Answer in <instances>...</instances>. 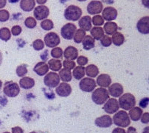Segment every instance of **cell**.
Segmentation results:
<instances>
[{"label": "cell", "instance_id": "1", "mask_svg": "<svg viewBox=\"0 0 149 133\" xmlns=\"http://www.w3.org/2000/svg\"><path fill=\"white\" fill-rule=\"evenodd\" d=\"M112 120L116 126H119L121 128H125V127L130 126V120L128 116V114H127V112L124 110L117 111L114 114L113 118Z\"/></svg>", "mask_w": 149, "mask_h": 133}, {"label": "cell", "instance_id": "2", "mask_svg": "<svg viewBox=\"0 0 149 133\" xmlns=\"http://www.w3.org/2000/svg\"><path fill=\"white\" fill-rule=\"evenodd\" d=\"M119 107L124 111H129L136 105V99L133 94L127 93L122 95L118 100Z\"/></svg>", "mask_w": 149, "mask_h": 133}, {"label": "cell", "instance_id": "3", "mask_svg": "<svg viewBox=\"0 0 149 133\" xmlns=\"http://www.w3.org/2000/svg\"><path fill=\"white\" fill-rule=\"evenodd\" d=\"M109 99V93L106 88H98L93 90L92 99L96 105H103Z\"/></svg>", "mask_w": 149, "mask_h": 133}, {"label": "cell", "instance_id": "4", "mask_svg": "<svg viewBox=\"0 0 149 133\" xmlns=\"http://www.w3.org/2000/svg\"><path fill=\"white\" fill-rule=\"evenodd\" d=\"M82 15V10L76 5L68 6L64 10L65 19L70 21H77Z\"/></svg>", "mask_w": 149, "mask_h": 133}, {"label": "cell", "instance_id": "5", "mask_svg": "<svg viewBox=\"0 0 149 133\" xmlns=\"http://www.w3.org/2000/svg\"><path fill=\"white\" fill-rule=\"evenodd\" d=\"M60 78L59 75L54 72H51V73H48L44 77V82L45 85L47 86L48 88H56L60 84Z\"/></svg>", "mask_w": 149, "mask_h": 133}, {"label": "cell", "instance_id": "6", "mask_svg": "<svg viewBox=\"0 0 149 133\" xmlns=\"http://www.w3.org/2000/svg\"><path fill=\"white\" fill-rule=\"evenodd\" d=\"M3 92L8 97H16L20 92V88L18 84L15 82L7 83L4 87Z\"/></svg>", "mask_w": 149, "mask_h": 133}, {"label": "cell", "instance_id": "7", "mask_svg": "<svg viewBox=\"0 0 149 133\" xmlns=\"http://www.w3.org/2000/svg\"><path fill=\"white\" fill-rule=\"evenodd\" d=\"M103 109L106 113L113 114L116 113L119 109V105L118 100L115 98H110L104 103Z\"/></svg>", "mask_w": 149, "mask_h": 133}, {"label": "cell", "instance_id": "8", "mask_svg": "<svg viewBox=\"0 0 149 133\" xmlns=\"http://www.w3.org/2000/svg\"><path fill=\"white\" fill-rule=\"evenodd\" d=\"M96 82L93 78H90L89 77L83 78L79 83L80 89L84 92H92L96 88Z\"/></svg>", "mask_w": 149, "mask_h": 133}, {"label": "cell", "instance_id": "9", "mask_svg": "<svg viewBox=\"0 0 149 133\" xmlns=\"http://www.w3.org/2000/svg\"><path fill=\"white\" fill-rule=\"evenodd\" d=\"M77 30V27L74 24L69 22L61 28V36L66 40H72L73 38L74 32Z\"/></svg>", "mask_w": 149, "mask_h": 133}, {"label": "cell", "instance_id": "10", "mask_svg": "<svg viewBox=\"0 0 149 133\" xmlns=\"http://www.w3.org/2000/svg\"><path fill=\"white\" fill-rule=\"evenodd\" d=\"M61 39L55 32H49L46 34L44 38V43L49 48H54L60 44Z\"/></svg>", "mask_w": 149, "mask_h": 133}, {"label": "cell", "instance_id": "11", "mask_svg": "<svg viewBox=\"0 0 149 133\" xmlns=\"http://www.w3.org/2000/svg\"><path fill=\"white\" fill-rule=\"evenodd\" d=\"M72 87L70 84L66 82H62L60 83L57 87H56V94L61 97H66L71 94L72 93Z\"/></svg>", "mask_w": 149, "mask_h": 133}, {"label": "cell", "instance_id": "12", "mask_svg": "<svg viewBox=\"0 0 149 133\" xmlns=\"http://www.w3.org/2000/svg\"><path fill=\"white\" fill-rule=\"evenodd\" d=\"M49 15V9L45 5H39L34 8V19L37 20H42L46 19Z\"/></svg>", "mask_w": 149, "mask_h": 133}, {"label": "cell", "instance_id": "13", "mask_svg": "<svg viewBox=\"0 0 149 133\" xmlns=\"http://www.w3.org/2000/svg\"><path fill=\"white\" fill-rule=\"evenodd\" d=\"M87 12L91 15H95L102 13L103 10V4L100 1H92L87 5Z\"/></svg>", "mask_w": 149, "mask_h": 133}, {"label": "cell", "instance_id": "14", "mask_svg": "<svg viewBox=\"0 0 149 133\" xmlns=\"http://www.w3.org/2000/svg\"><path fill=\"white\" fill-rule=\"evenodd\" d=\"M136 29L142 34H149V17H142L137 22Z\"/></svg>", "mask_w": 149, "mask_h": 133}, {"label": "cell", "instance_id": "15", "mask_svg": "<svg viewBox=\"0 0 149 133\" xmlns=\"http://www.w3.org/2000/svg\"><path fill=\"white\" fill-rule=\"evenodd\" d=\"M117 15H118V12L113 7L105 8L102 11V17L107 22H110L116 19Z\"/></svg>", "mask_w": 149, "mask_h": 133}, {"label": "cell", "instance_id": "16", "mask_svg": "<svg viewBox=\"0 0 149 133\" xmlns=\"http://www.w3.org/2000/svg\"><path fill=\"white\" fill-rule=\"evenodd\" d=\"M95 124L101 128H108L113 124V120L109 115H103L95 119Z\"/></svg>", "mask_w": 149, "mask_h": 133}, {"label": "cell", "instance_id": "17", "mask_svg": "<svg viewBox=\"0 0 149 133\" xmlns=\"http://www.w3.org/2000/svg\"><path fill=\"white\" fill-rule=\"evenodd\" d=\"M108 88L109 89L107 91H108L109 94H110L114 98L121 97L124 92L123 87L119 83H114L113 85H111L109 86Z\"/></svg>", "mask_w": 149, "mask_h": 133}, {"label": "cell", "instance_id": "18", "mask_svg": "<svg viewBox=\"0 0 149 133\" xmlns=\"http://www.w3.org/2000/svg\"><path fill=\"white\" fill-rule=\"evenodd\" d=\"M63 56L66 58V60H70V61H74L77 59L78 56V49L74 46H70L66 48V50L63 52Z\"/></svg>", "mask_w": 149, "mask_h": 133}, {"label": "cell", "instance_id": "19", "mask_svg": "<svg viewBox=\"0 0 149 133\" xmlns=\"http://www.w3.org/2000/svg\"><path fill=\"white\" fill-rule=\"evenodd\" d=\"M111 78L108 74H101L98 76L96 80V85L100 88H108L111 85Z\"/></svg>", "mask_w": 149, "mask_h": 133}, {"label": "cell", "instance_id": "20", "mask_svg": "<svg viewBox=\"0 0 149 133\" xmlns=\"http://www.w3.org/2000/svg\"><path fill=\"white\" fill-rule=\"evenodd\" d=\"M49 65L44 62H39V63H37L34 67V73H36L40 76L46 75L49 73Z\"/></svg>", "mask_w": 149, "mask_h": 133}, {"label": "cell", "instance_id": "21", "mask_svg": "<svg viewBox=\"0 0 149 133\" xmlns=\"http://www.w3.org/2000/svg\"><path fill=\"white\" fill-rule=\"evenodd\" d=\"M81 29L84 30V32L90 31L92 29V19L90 16H84L81 18H80L78 22Z\"/></svg>", "mask_w": 149, "mask_h": 133}, {"label": "cell", "instance_id": "22", "mask_svg": "<svg viewBox=\"0 0 149 133\" xmlns=\"http://www.w3.org/2000/svg\"><path fill=\"white\" fill-rule=\"evenodd\" d=\"M142 114H143V111L140 107H135L134 106L129 110L128 116L130 118V120H131L133 121H138L141 118Z\"/></svg>", "mask_w": 149, "mask_h": 133}, {"label": "cell", "instance_id": "23", "mask_svg": "<svg viewBox=\"0 0 149 133\" xmlns=\"http://www.w3.org/2000/svg\"><path fill=\"white\" fill-rule=\"evenodd\" d=\"M19 87L22 88L26 90H29V89L32 88L35 85V81L34 80V78H30V77H22L19 80Z\"/></svg>", "mask_w": 149, "mask_h": 133}, {"label": "cell", "instance_id": "24", "mask_svg": "<svg viewBox=\"0 0 149 133\" xmlns=\"http://www.w3.org/2000/svg\"><path fill=\"white\" fill-rule=\"evenodd\" d=\"M104 32L107 34V35H113L118 30V26L114 22H107L104 26Z\"/></svg>", "mask_w": 149, "mask_h": 133}, {"label": "cell", "instance_id": "25", "mask_svg": "<svg viewBox=\"0 0 149 133\" xmlns=\"http://www.w3.org/2000/svg\"><path fill=\"white\" fill-rule=\"evenodd\" d=\"M19 6L24 11L30 12L35 7V1L34 0H21Z\"/></svg>", "mask_w": 149, "mask_h": 133}, {"label": "cell", "instance_id": "26", "mask_svg": "<svg viewBox=\"0 0 149 133\" xmlns=\"http://www.w3.org/2000/svg\"><path fill=\"white\" fill-rule=\"evenodd\" d=\"M90 34L93 39L99 41L104 35V29L100 26H95L90 29Z\"/></svg>", "mask_w": 149, "mask_h": 133}, {"label": "cell", "instance_id": "27", "mask_svg": "<svg viewBox=\"0 0 149 133\" xmlns=\"http://www.w3.org/2000/svg\"><path fill=\"white\" fill-rule=\"evenodd\" d=\"M83 43V48L85 50H90L95 47V40L90 35H86L81 42Z\"/></svg>", "mask_w": 149, "mask_h": 133}, {"label": "cell", "instance_id": "28", "mask_svg": "<svg viewBox=\"0 0 149 133\" xmlns=\"http://www.w3.org/2000/svg\"><path fill=\"white\" fill-rule=\"evenodd\" d=\"M112 43H113L115 46H120L125 43V37H124L123 34L120 32H116V33H114L113 35H112Z\"/></svg>", "mask_w": 149, "mask_h": 133}, {"label": "cell", "instance_id": "29", "mask_svg": "<svg viewBox=\"0 0 149 133\" xmlns=\"http://www.w3.org/2000/svg\"><path fill=\"white\" fill-rule=\"evenodd\" d=\"M59 73V76L61 80L63 81V82H70L72 81V72L71 70H67L66 68L61 69L60 70Z\"/></svg>", "mask_w": 149, "mask_h": 133}, {"label": "cell", "instance_id": "30", "mask_svg": "<svg viewBox=\"0 0 149 133\" xmlns=\"http://www.w3.org/2000/svg\"><path fill=\"white\" fill-rule=\"evenodd\" d=\"M99 74L98 68L95 65L90 64L85 68V74L90 78H95Z\"/></svg>", "mask_w": 149, "mask_h": 133}, {"label": "cell", "instance_id": "31", "mask_svg": "<svg viewBox=\"0 0 149 133\" xmlns=\"http://www.w3.org/2000/svg\"><path fill=\"white\" fill-rule=\"evenodd\" d=\"M72 76L77 80H81L85 76V68L84 66H78L73 69Z\"/></svg>", "mask_w": 149, "mask_h": 133}, {"label": "cell", "instance_id": "32", "mask_svg": "<svg viewBox=\"0 0 149 133\" xmlns=\"http://www.w3.org/2000/svg\"><path fill=\"white\" fill-rule=\"evenodd\" d=\"M48 65H49V69H51L54 72L60 71L62 69V63H61V62L60 60L55 59V58L49 60V62H48Z\"/></svg>", "mask_w": 149, "mask_h": 133}, {"label": "cell", "instance_id": "33", "mask_svg": "<svg viewBox=\"0 0 149 133\" xmlns=\"http://www.w3.org/2000/svg\"><path fill=\"white\" fill-rule=\"evenodd\" d=\"M85 36H86V32H84L81 29L76 30L75 32H74V36H73V40H74V43H78V44L81 43Z\"/></svg>", "mask_w": 149, "mask_h": 133}, {"label": "cell", "instance_id": "34", "mask_svg": "<svg viewBox=\"0 0 149 133\" xmlns=\"http://www.w3.org/2000/svg\"><path fill=\"white\" fill-rule=\"evenodd\" d=\"M11 38V33L8 28L3 27L0 29V39L7 42Z\"/></svg>", "mask_w": 149, "mask_h": 133}, {"label": "cell", "instance_id": "35", "mask_svg": "<svg viewBox=\"0 0 149 133\" xmlns=\"http://www.w3.org/2000/svg\"><path fill=\"white\" fill-rule=\"evenodd\" d=\"M40 27L45 31H50L54 28V23L51 20L45 19L41 22Z\"/></svg>", "mask_w": 149, "mask_h": 133}, {"label": "cell", "instance_id": "36", "mask_svg": "<svg viewBox=\"0 0 149 133\" xmlns=\"http://www.w3.org/2000/svg\"><path fill=\"white\" fill-rule=\"evenodd\" d=\"M28 70L26 65H19L17 66V70H16V74L19 77H24L27 74Z\"/></svg>", "mask_w": 149, "mask_h": 133}, {"label": "cell", "instance_id": "37", "mask_svg": "<svg viewBox=\"0 0 149 133\" xmlns=\"http://www.w3.org/2000/svg\"><path fill=\"white\" fill-rule=\"evenodd\" d=\"M63 52L62 49L60 47H54L53 48L51 51V55L55 59H58L61 58V57L63 56Z\"/></svg>", "mask_w": 149, "mask_h": 133}, {"label": "cell", "instance_id": "38", "mask_svg": "<svg viewBox=\"0 0 149 133\" xmlns=\"http://www.w3.org/2000/svg\"><path fill=\"white\" fill-rule=\"evenodd\" d=\"M25 26L28 28V29H34L37 26V21L36 19H34V17H27L25 20Z\"/></svg>", "mask_w": 149, "mask_h": 133}, {"label": "cell", "instance_id": "39", "mask_svg": "<svg viewBox=\"0 0 149 133\" xmlns=\"http://www.w3.org/2000/svg\"><path fill=\"white\" fill-rule=\"evenodd\" d=\"M92 19V22L93 23V25L95 26H102L104 22V20L103 19V17L101 15H95Z\"/></svg>", "mask_w": 149, "mask_h": 133}, {"label": "cell", "instance_id": "40", "mask_svg": "<svg viewBox=\"0 0 149 133\" xmlns=\"http://www.w3.org/2000/svg\"><path fill=\"white\" fill-rule=\"evenodd\" d=\"M32 46L36 51H40V50H42L44 49L45 43L41 39H37L33 42Z\"/></svg>", "mask_w": 149, "mask_h": 133}, {"label": "cell", "instance_id": "41", "mask_svg": "<svg viewBox=\"0 0 149 133\" xmlns=\"http://www.w3.org/2000/svg\"><path fill=\"white\" fill-rule=\"evenodd\" d=\"M101 44L104 47H108L112 44V40L107 35H104L100 39Z\"/></svg>", "mask_w": 149, "mask_h": 133}, {"label": "cell", "instance_id": "42", "mask_svg": "<svg viewBox=\"0 0 149 133\" xmlns=\"http://www.w3.org/2000/svg\"><path fill=\"white\" fill-rule=\"evenodd\" d=\"M10 18V14L7 10H0V22H6Z\"/></svg>", "mask_w": 149, "mask_h": 133}, {"label": "cell", "instance_id": "43", "mask_svg": "<svg viewBox=\"0 0 149 133\" xmlns=\"http://www.w3.org/2000/svg\"><path fill=\"white\" fill-rule=\"evenodd\" d=\"M63 68H66L67 70H73L76 66V64L73 61H70V60H65L63 63Z\"/></svg>", "mask_w": 149, "mask_h": 133}, {"label": "cell", "instance_id": "44", "mask_svg": "<svg viewBox=\"0 0 149 133\" xmlns=\"http://www.w3.org/2000/svg\"><path fill=\"white\" fill-rule=\"evenodd\" d=\"M77 63L79 66H85L88 63V58L85 56H79L77 58Z\"/></svg>", "mask_w": 149, "mask_h": 133}, {"label": "cell", "instance_id": "45", "mask_svg": "<svg viewBox=\"0 0 149 133\" xmlns=\"http://www.w3.org/2000/svg\"><path fill=\"white\" fill-rule=\"evenodd\" d=\"M21 32H22V28L19 26H13L11 29V31H10V33H12V34L14 36L19 35Z\"/></svg>", "mask_w": 149, "mask_h": 133}, {"label": "cell", "instance_id": "46", "mask_svg": "<svg viewBox=\"0 0 149 133\" xmlns=\"http://www.w3.org/2000/svg\"><path fill=\"white\" fill-rule=\"evenodd\" d=\"M141 122L144 124H148L149 123V113L146 112L142 114L141 116Z\"/></svg>", "mask_w": 149, "mask_h": 133}, {"label": "cell", "instance_id": "47", "mask_svg": "<svg viewBox=\"0 0 149 133\" xmlns=\"http://www.w3.org/2000/svg\"><path fill=\"white\" fill-rule=\"evenodd\" d=\"M149 99L148 97H145L142 99L139 102V107L142 108H146L148 106Z\"/></svg>", "mask_w": 149, "mask_h": 133}, {"label": "cell", "instance_id": "48", "mask_svg": "<svg viewBox=\"0 0 149 133\" xmlns=\"http://www.w3.org/2000/svg\"><path fill=\"white\" fill-rule=\"evenodd\" d=\"M12 133H23V130L19 126H16L11 129Z\"/></svg>", "mask_w": 149, "mask_h": 133}, {"label": "cell", "instance_id": "49", "mask_svg": "<svg viewBox=\"0 0 149 133\" xmlns=\"http://www.w3.org/2000/svg\"><path fill=\"white\" fill-rule=\"evenodd\" d=\"M112 133H126V132L123 128L118 127V128L114 129V130H113V132H112Z\"/></svg>", "mask_w": 149, "mask_h": 133}, {"label": "cell", "instance_id": "50", "mask_svg": "<svg viewBox=\"0 0 149 133\" xmlns=\"http://www.w3.org/2000/svg\"><path fill=\"white\" fill-rule=\"evenodd\" d=\"M126 133H137V131H136V130L134 127H133V126H130V127L127 128V132H126Z\"/></svg>", "mask_w": 149, "mask_h": 133}, {"label": "cell", "instance_id": "51", "mask_svg": "<svg viewBox=\"0 0 149 133\" xmlns=\"http://www.w3.org/2000/svg\"><path fill=\"white\" fill-rule=\"evenodd\" d=\"M6 4H7V0H0V9L5 7Z\"/></svg>", "mask_w": 149, "mask_h": 133}, {"label": "cell", "instance_id": "52", "mask_svg": "<svg viewBox=\"0 0 149 133\" xmlns=\"http://www.w3.org/2000/svg\"><path fill=\"white\" fill-rule=\"evenodd\" d=\"M142 4L146 8H149V0H142Z\"/></svg>", "mask_w": 149, "mask_h": 133}, {"label": "cell", "instance_id": "53", "mask_svg": "<svg viewBox=\"0 0 149 133\" xmlns=\"http://www.w3.org/2000/svg\"><path fill=\"white\" fill-rule=\"evenodd\" d=\"M36 1H37V4H39V5H44V4H46V2H47V0H36Z\"/></svg>", "mask_w": 149, "mask_h": 133}, {"label": "cell", "instance_id": "54", "mask_svg": "<svg viewBox=\"0 0 149 133\" xmlns=\"http://www.w3.org/2000/svg\"><path fill=\"white\" fill-rule=\"evenodd\" d=\"M142 133H149V127H148V126H147V127H146V128L144 129V130H143Z\"/></svg>", "mask_w": 149, "mask_h": 133}, {"label": "cell", "instance_id": "55", "mask_svg": "<svg viewBox=\"0 0 149 133\" xmlns=\"http://www.w3.org/2000/svg\"><path fill=\"white\" fill-rule=\"evenodd\" d=\"M19 1H20V0H8V2L10 3H17Z\"/></svg>", "mask_w": 149, "mask_h": 133}, {"label": "cell", "instance_id": "56", "mask_svg": "<svg viewBox=\"0 0 149 133\" xmlns=\"http://www.w3.org/2000/svg\"><path fill=\"white\" fill-rule=\"evenodd\" d=\"M2 60H3V58H2V52H1V51H0V66H1V64H2Z\"/></svg>", "mask_w": 149, "mask_h": 133}, {"label": "cell", "instance_id": "57", "mask_svg": "<svg viewBox=\"0 0 149 133\" xmlns=\"http://www.w3.org/2000/svg\"><path fill=\"white\" fill-rule=\"evenodd\" d=\"M2 82L0 80V90L2 89Z\"/></svg>", "mask_w": 149, "mask_h": 133}, {"label": "cell", "instance_id": "58", "mask_svg": "<svg viewBox=\"0 0 149 133\" xmlns=\"http://www.w3.org/2000/svg\"><path fill=\"white\" fill-rule=\"evenodd\" d=\"M78 1H79V2H86L87 0H78Z\"/></svg>", "mask_w": 149, "mask_h": 133}, {"label": "cell", "instance_id": "59", "mask_svg": "<svg viewBox=\"0 0 149 133\" xmlns=\"http://www.w3.org/2000/svg\"><path fill=\"white\" fill-rule=\"evenodd\" d=\"M4 133H10V132H4Z\"/></svg>", "mask_w": 149, "mask_h": 133}, {"label": "cell", "instance_id": "60", "mask_svg": "<svg viewBox=\"0 0 149 133\" xmlns=\"http://www.w3.org/2000/svg\"><path fill=\"white\" fill-rule=\"evenodd\" d=\"M31 133H35V132H31Z\"/></svg>", "mask_w": 149, "mask_h": 133}]
</instances>
